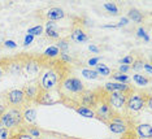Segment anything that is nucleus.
Instances as JSON below:
<instances>
[{"mask_svg":"<svg viewBox=\"0 0 152 139\" xmlns=\"http://www.w3.org/2000/svg\"><path fill=\"white\" fill-rule=\"evenodd\" d=\"M40 91L44 92H51L57 89L58 86V73L52 68H47L42 72L39 81H38Z\"/></svg>","mask_w":152,"mask_h":139,"instance_id":"obj_1","label":"nucleus"},{"mask_svg":"<svg viewBox=\"0 0 152 139\" xmlns=\"http://www.w3.org/2000/svg\"><path fill=\"white\" fill-rule=\"evenodd\" d=\"M22 110L20 108H9L0 117V126L11 130L22 124Z\"/></svg>","mask_w":152,"mask_h":139,"instance_id":"obj_2","label":"nucleus"},{"mask_svg":"<svg viewBox=\"0 0 152 139\" xmlns=\"http://www.w3.org/2000/svg\"><path fill=\"white\" fill-rule=\"evenodd\" d=\"M61 90L66 92V95L73 94L72 96H79V98H81L82 94L86 91L83 82L77 77H66L65 78L63 81V83H61Z\"/></svg>","mask_w":152,"mask_h":139,"instance_id":"obj_3","label":"nucleus"},{"mask_svg":"<svg viewBox=\"0 0 152 139\" xmlns=\"http://www.w3.org/2000/svg\"><path fill=\"white\" fill-rule=\"evenodd\" d=\"M146 105V95L142 92L131 90L130 94L126 95V108L133 113L140 112Z\"/></svg>","mask_w":152,"mask_h":139,"instance_id":"obj_4","label":"nucleus"},{"mask_svg":"<svg viewBox=\"0 0 152 139\" xmlns=\"http://www.w3.org/2000/svg\"><path fill=\"white\" fill-rule=\"evenodd\" d=\"M126 95L127 94L113 91L108 94V103L113 110H124L126 108Z\"/></svg>","mask_w":152,"mask_h":139,"instance_id":"obj_5","label":"nucleus"},{"mask_svg":"<svg viewBox=\"0 0 152 139\" xmlns=\"http://www.w3.org/2000/svg\"><path fill=\"white\" fill-rule=\"evenodd\" d=\"M5 100L11 105V108H20L25 103V95H23L22 89L9 90L5 95Z\"/></svg>","mask_w":152,"mask_h":139,"instance_id":"obj_6","label":"nucleus"},{"mask_svg":"<svg viewBox=\"0 0 152 139\" xmlns=\"http://www.w3.org/2000/svg\"><path fill=\"white\" fill-rule=\"evenodd\" d=\"M95 110V114L96 117H98L99 120H102L103 122L108 124L110 120L115 117V112H113V109L110 108V105L108 103H100L96 108H94Z\"/></svg>","mask_w":152,"mask_h":139,"instance_id":"obj_7","label":"nucleus"},{"mask_svg":"<svg viewBox=\"0 0 152 139\" xmlns=\"http://www.w3.org/2000/svg\"><path fill=\"white\" fill-rule=\"evenodd\" d=\"M108 129L113 134H125L129 129V126H127V122L122 117H113L108 122Z\"/></svg>","mask_w":152,"mask_h":139,"instance_id":"obj_8","label":"nucleus"},{"mask_svg":"<svg viewBox=\"0 0 152 139\" xmlns=\"http://www.w3.org/2000/svg\"><path fill=\"white\" fill-rule=\"evenodd\" d=\"M90 38L91 37L88 35L87 31H86L81 25H75L70 33V39L73 40L74 43H85V42L90 40Z\"/></svg>","mask_w":152,"mask_h":139,"instance_id":"obj_9","label":"nucleus"},{"mask_svg":"<svg viewBox=\"0 0 152 139\" xmlns=\"http://www.w3.org/2000/svg\"><path fill=\"white\" fill-rule=\"evenodd\" d=\"M104 90L109 92H113V91H118V92H124V94H127L131 91V87L126 83H120V82H107L105 86H104Z\"/></svg>","mask_w":152,"mask_h":139,"instance_id":"obj_10","label":"nucleus"},{"mask_svg":"<svg viewBox=\"0 0 152 139\" xmlns=\"http://www.w3.org/2000/svg\"><path fill=\"white\" fill-rule=\"evenodd\" d=\"M22 91H23V95H25V100H27V102H37L40 89L38 85H26L22 89Z\"/></svg>","mask_w":152,"mask_h":139,"instance_id":"obj_11","label":"nucleus"},{"mask_svg":"<svg viewBox=\"0 0 152 139\" xmlns=\"http://www.w3.org/2000/svg\"><path fill=\"white\" fill-rule=\"evenodd\" d=\"M65 17V12L63 8H60V7H51L50 9L46 12V18L48 21H58V20H63Z\"/></svg>","mask_w":152,"mask_h":139,"instance_id":"obj_12","label":"nucleus"},{"mask_svg":"<svg viewBox=\"0 0 152 139\" xmlns=\"http://www.w3.org/2000/svg\"><path fill=\"white\" fill-rule=\"evenodd\" d=\"M46 37L48 39H58L60 38V33H58V26L56 22L48 21L46 23Z\"/></svg>","mask_w":152,"mask_h":139,"instance_id":"obj_13","label":"nucleus"},{"mask_svg":"<svg viewBox=\"0 0 152 139\" xmlns=\"http://www.w3.org/2000/svg\"><path fill=\"white\" fill-rule=\"evenodd\" d=\"M137 134L142 139H151L152 137V126L151 124H139L137 126Z\"/></svg>","mask_w":152,"mask_h":139,"instance_id":"obj_14","label":"nucleus"},{"mask_svg":"<svg viewBox=\"0 0 152 139\" xmlns=\"http://www.w3.org/2000/svg\"><path fill=\"white\" fill-rule=\"evenodd\" d=\"M22 119L25 121L26 124L31 125L35 122L37 120V110L35 108H33V107H29V108H25L22 110Z\"/></svg>","mask_w":152,"mask_h":139,"instance_id":"obj_15","label":"nucleus"},{"mask_svg":"<svg viewBox=\"0 0 152 139\" xmlns=\"http://www.w3.org/2000/svg\"><path fill=\"white\" fill-rule=\"evenodd\" d=\"M37 103L42 104V105H53V104L57 103V100H53V99H52V95H51L50 92L40 91L39 95H38Z\"/></svg>","mask_w":152,"mask_h":139,"instance_id":"obj_16","label":"nucleus"},{"mask_svg":"<svg viewBox=\"0 0 152 139\" xmlns=\"http://www.w3.org/2000/svg\"><path fill=\"white\" fill-rule=\"evenodd\" d=\"M81 102L82 105L88 107V105H96L98 104V99H96V95L94 92H83L81 96Z\"/></svg>","mask_w":152,"mask_h":139,"instance_id":"obj_17","label":"nucleus"},{"mask_svg":"<svg viewBox=\"0 0 152 139\" xmlns=\"http://www.w3.org/2000/svg\"><path fill=\"white\" fill-rule=\"evenodd\" d=\"M75 112L78 114H81V116H83V117H87V119H95L96 117L95 110H94V108H91V107L78 105V107H75Z\"/></svg>","mask_w":152,"mask_h":139,"instance_id":"obj_18","label":"nucleus"},{"mask_svg":"<svg viewBox=\"0 0 152 139\" xmlns=\"http://www.w3.org/2000/svg\"><path fill=\"white\" fill-rule=\"evenodd\" d=\"M23 69L29 73V74H37L40 70V64L35 60H27L23 64Z\"/></svg>","mask_w":152,"mask_h":139,"instance_id":"obj_19","label":"nucleus"},{"mask_svg":"<svg viewBox=\"0 0 152 139\" xmlns=\"http://www.w3.org/2000/svg\"><path fill=\"white\" fill-rule=\"evenodd\" d=\"M126 17L129 18V21H133V22H137V23L143 22V20H144L143 13L139 12V10L135 9V8L130 9L129 12H127V16H126Z\"/></svg>","mask_w":152,"mask_h":139,"instance_id":"obj_20","label":"nucleus"},{"mask_svg":"<svg viewBox=\"0 0 152 139\" xmlns=\"http://www.w3.org/2000/svg\"><path fill=\"white\" fill-rule=\"evenodd\" d=\"M7 70L11 73V74H13V75H20L21 74V72L23 70V64L21 61H12L11 64L8 65Z\"/></svg>","mask_w":152,"mask_h":139,"instance_id":"obj_21","label":"nucleus"},{"mask_svg":"<svg viewBox=\"0 0 152 139\" xmlns=\"http://www.w3.org/2000/svg\"><path fill=\"white\" fill-rule=\"evenodd\" d=\"M94 70L96 72V74H98L99 77H109L110 75V69L107 67L105 64H98Z\"/></svg>","mask_w":152,"mask_h":139,"instance_id":"obj_22","label":"nucleus"},{"mask_svg":"<svg viewBox=\"0 0 152 139\" xmlns=\"http://www.w3.org/2000/svg\"><path fill=\"white\" fill-rule=\"evenodd\" d=\"M133 81L138 86H147L150 83V77H146L143 74H133Z\"/></svg>","mask_w":152,"mask_h":139,"instance_id":"obj_23","label":"nucleus"},{"mask_svg":"<svg viewBox=\"0 0 152 139\" xmlns=\"http://www.w3.org/2000/svg\"><path fill=\"white\" fill-rule=\"evenodd\" d=\"M112 78L115 79V82H120V83H129L130 81V78H129V75L127 74H122V73H120V72H113L112 74Z\"/></svg>","mask_w":152,"mask_h":139,"instance_id":"obj_24","label":"nucleus"},{"mask_svg":"<svg viewBox=\"0 0 152 139\" xmlns=\"http://www.w3.org/2000/svg\"><path fill=\"white\" fill-rule=\"evenodd\" d=\"M81 73H82V75L87 79H98L99 78V75L96 74V72L94 70V69L83 68V69H81Z\"/></svg>","mask_w":152,"mask_h":139,"instance_id":"obj_25","label":"nucleus"},{"mask_svg":"<svg viewBox=\"0 0 152 139\" xmlns=\"http://www.w3.org/2000/svg\"><path fill=\"white\" fill-rule=\"evenodd\" d=\"M60 55V51H58V48L56 46H50L47 48L46 51H44V56L46 57H50V59H53Z\"/></svg>","mask_w":152,"mask_h":139,"instance_id":"obj_26","label":"nucleus"},{"mask_svg":"<svg viewBox=\"0 0 152 139\" xmlns=\"http://www.w3.org/2000/svg\"><path fill=\"white\" fill-rule=\"evenodd\" d=\"M144 60H142V59H134V62L130 65V69H133L134 72H140L143 70V67H144Z\"/></svg>","mask_w":152,"mask_h":139,"instance_id":"obj_27","label":"nucleus"},{"mask_svg":"<svg viewBox=\"0 0 152 139\" xmlns=\"http://www.w3.org/2000/svg\"><path fill=\"white\" fill-rule=\"evenodd\" d=\"M43 26L40 25H37L34 27H30L29 30H27V35H31V37H37V35H42V34L44 33L43 31Z\"/></svg>","mask_w":152,"mask_h":139,"instance_id":"obj_28","label":"nucleus"},{"mask_svg":"<svg viewBox=\"0 0 152 139\" xmlns=\"http://www.w3.org/2000/svg\"><path fill=\"white\" fill-rule=\"evenodd\" d=\"M104 9L108 13H110V15H113V16L118 15V7H117L115 3H105V4H104Z\"/></svg>","mask_w":152,"mask_h":139,"instance_id":"obj_29","label":"nucleus"},{"mask_svg":"<svg viewBox=\"0 0 152 139\" xmlns=\"http://www.w3.org/2000/svg\"><path fill=\"white\" fill-rule=\"evenodd\" d=\"M56 47L58 48L60 52H66L68 53V51H69V43L66 39H60V42L56 44Z\"/></svg>","mask_w":152,"mask_h":139,"instance_id":"obj_30","label":"nucleus"},{"mask_svg":"<svg viewBox=\"0 0 152 139\" xmlns=\"http://www.w3.org/2000/svg\"><path fill=\"white\" fill-rule=\"evenodd\" d=\"M134 59H135V57H134L133 55H127V56L121 59V60H120V64H121V65H129V67H130V65L134 62Z\"/></svg>","mask_w":152,"mask_h":139,"instance_id":"obj_31","label":"nucleus"},{"mask_svg":"<svg viewBox=\"0 0 152 139\" xmlns=\"http://www.w3.org/2000/svg\"><path fill=\"white\" fill-rule=\"evenodd\" d=\"M138 37H140V38H143L146 42H150V37L146 34V30L143 29V27H139L138 29Z\"/></svg>","mask_w":152,"mask_h":139,"instance_id":"obj_32","label":"nucleus"},{"mask_svg":"<svg viewBox=\"0 0 152 139\" xmlns=\"http://www.w3.org/2000/svg\"><path fill=\"white\" fill-rule=\"evenodd\" d=\"M8 138H9V130L0 126V139H8Z\"/></svg>","mask_w":152,"mask_h":139,"instance_id":"obj_33","label":"nucleus"},{"mask_svg":"<svg viewBox=\"0 0 152 139\" xmlns=\"http://www.w3.org/2000/svg\"><path fill=\"white\" fill-rule=\"evenodd\" d=\"M60 59H61V61H64V62H72L73 61V59L69 56L66 52H60Z\"/></svg>","mask_w":152,"mask_h":139,"instance_id":"obj_34","label":"nucleus"},{"mask_svg":"<svg viewBox=\"0 0 152 139\" xmlns=\"http://www.w3.org/2000/svg\"><path fill=\"white\" fill-rule=\"evenodd\" d=\"M99 61H100V56L92 57V59H90V60L87 61V65H88V67H96V65L99 64Z\"/></svg>","mask_w":152,"mask_h":139,"instance_id":"obj_35","label":"nucleus"},{"mask_svg":"<svg viewBox=\"0 0 152 139\" xmlns=\"http://www.w3.org/2000/svg\"><path fill=\"white\" fill-rule=\"evenodd\" d=\"M4 46L7 47V48H16L17 47V43H16V42L15 40H5L4 42Z\"/></svg>","mask_w":152,"mask_h":139,"instance_id":"obj_36","label":"nucleus"},{"mask_svg":"<svg viewBox=\"0 0 152 139\" xmlns=\"http://www.w3.org/2000/svg\"><path fill=\"white\" fill-rule=\"evenodd\" d=\"M129 70H131L129 65H120V68H118V70L117 72H120V73H122V74H126Z\"/></svg>","mask_w":152,"mask_h":139,"instance_id":"obj_37","label":"nucleus"},{"mask_svg":"<svg viewBox=\"0 0 152 139\" xmlns=\"http://www.w3.org/2000/svg\"><path fill=\"white\" fill-rule=\"evenodd\" d=\"M29 134L31 135L33 138H40V131L38 129H30L29 130Z\"/></svg>","mask_w":152,"mask_h":139,"instance_id":"obj_38","label":"nucleus"},{"mask_svg":"<svg viewBox=\"0 0 152 139\" xmlns=\"http://www.w3.org/2000/svg\"><path fill=\"white\" fill-rule=\"evenodd\" d=\"M143 70H146L148 75H151V74H152V68H151V64H150V62H146V64H144Z\"/></svg>","mask_w":152,"mask_h":139,"instance_id":"obj_39","label":"nucleus"},{"mask_svg":"<svg viewBox=\"0 0 152 139\" xmlns=\"http://www.w3.org/2000/svg\"><path fill=\"white\" fill-rule=\"evenodd\" d=\"M127 23H129V18H127V17H122V18H121V21H120V23H118V25H117V27L126 26Z\"/></svg>","mask_w":152,"mask_h":139,"instance_id":"obj_40","label":"nucleus"},{"mask_svg":"<svg viewBox=\"0 0 152 139\" xmlns=\"http://www.w3.org/2000/svg\"><path fill=\"white\" fill-rule=\"evenodd\" d=\"M17 139H34V138H33L29 133H23V134H20V135H18V138H17Z\"/></svg>","mask_w":152,"mask_h":139,"instance_id":"obj_41","label":"nucleus"},{"mask_svg":"<svg viewBox=\"0 0 152 139\" xmlns=\"http://www.w3.org/2000/svg\"><path fill=\"white\" fill-rule=\"evenodd\" d=\"M33 39H34V37L26 35V37H25V42H23V46H27V44H30V43L33 42Z\"/></svg>","mask_w":152,"mask_h":139,"instance_id":"obj_42","label":"nucleus"},{"mask_svg":"<svg viewBox=\"0 0 152 139\" xmlns=\"http://www.w3.org/2000/svg\"><path fill=\"white\" fill-rule=\"evenodd\" d=\"M88 50L91 51V52H95V53H99L100 50L96 46H94V44H91V46H88Z\"/></svg>","mask_w":152,"mask_h":139,"instance_id":"obj_43","label":"nucleus"},{"mask_svg":"<svg viewBox=\"0 0 152 139\" xmlns=\"http://www.w3.org/2000/svg\"><path fill=\"white\" fill-rule=\"evenodd\" d=\"M5 110H7V107L4 105V104H1V103H0V117H1L3 114H4Z\"/></svg>","mask_w":152,"mask_h":139,"instance_id":"obj_44","label":"nucleus"},{"mask_svg":"<svg viewBox=\"0 0 152 139\" xmlns=\"http://www.w3.org/2000/svg\"><path fill=\"white\" fill-rule=\"evenodd\" d=\"M3 75H4V69H3V67L0 65V79L3 78Z\"/></svg>","mask_w":152,"mask_h":139,"instance_id":"obj_45","label":"nucleus"},{"mask_svg":"<svg viewBox=\"0 0 152 139\" xmlns=\"http://www.w3.org/2000/svg\"><path fill=\"white\" fill-rule=\"evenodd\" d=\"M0 60H1V57H0Z\"/></svg>","mask_w":152,"mask_h":139,"instance_id":"obj_46","label":"nucleus"}]
</instances>
